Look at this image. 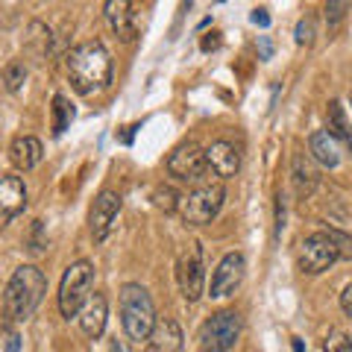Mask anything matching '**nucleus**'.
Segmentation results:
<instances>
[{
  "label": "nucleus",
  "mask_w": 352,
  "mask_h": 352,
  "mask_svg": "<svg viewBox=\"0 0 352 352\" xmlns=\"http://www.w3.org/2000/svg\"><path fill=\"white\" fill-rule=\"evenodd\" d=\"M68 76L80 94L103 91L112 82V56L103 47V41H85L74 47L68 56Z\"/></svg>",
  "instance_id": "1"
},
{
  "label": "nucleus",
  "mask_w": 352,
  "mask_h": 352,
  "mask_svg": "<svg viewBox=\"0 0 352 352\" xmlns=\"http://www.w3.org/2000/svg\"><path fill=\"white\" fill-rule=\"evenodd\" d=\"M44 294H47V276H44L36 264H21L3 291L6 317L15 323L30 320L36 314L38 302L44 300Z\"/></svg>",
  "instance_id": "2"
},
{
  "label": "nucleus",
  "mask_w": 352,
  "mask_h": 352,
  "mask_svg": "<svg viewBox=\"0 0 352 352\" xmlns=\"http://www.w3.org/2000/svg\"><path fill=\"white\" fill-rule=\"evenodd\" d=\"M156 320V305H153L144 285H124L120 288V326H124V335L132 344H144Z\"/></svg>",
  "instance_id": "3"
},
{
  "label": "nucleus",
  "mask_w": 352,
  "mask_h": 352,
  "mask_svg": "<svg viewBox=\"0 0 352 352\" xmlns=\"http://www.w3.org/2000/svg\"><path fill=\"white\" fill-rule=\"evenodd\" d=\"M91 288H94V264L91 261H74L62 276V285H59V311L62 317H76L80 308L85 305V300L91 296Z\"/></svg>",
  "instance_id": "4"
},
{
  "label": "nucleus",
  "mask_w": 352,
  "mask_h": 352,
  "mask_svg": "<svg viewBox=\"0 0 352 352\" xmlns=\"http://www.w3.org/2000/svg\"><path fill=\"white\" fill-rule=\"evenodd\" d=\"M226 191L220 182H206L200 188H194L188 197L179 200V217L185 226H206L217 217V212L223 208Z\"/></svg>",
  "instance_id": "5"
},
{
  "label": "nucleus",
  "mask_w": 352,
  "mask_h": 352,
  "mask_svg": "<svg viewBox=\"0 0 352 352\" xmlns=\"http://www.w3.org/2000/svg\"><path fill=\"white\" fill-rule=\"evenodd\" d=\"M338 258H340V250L335 244V238L329 235V229L302 238L300 247H296V264H300V270L308 273V276H317V273L329 270Z\"/></svg>",
  "instance_id": "6"
},
{
  "label": "nucleus",
  "mask_w": 352,
  "mask_h": 352,
  "mask_svg": "<svg viewBox=\"0 0 352 352\" xmlns=\"http://www.w3.org/2000/svg\"><path fill=\"white\" fill-rule=\"evenodd\" d=\"M241 338V314L232 308L212 314L200 329V346L206 352H229Z\"/></svg>",
  "instance_id": "7"
},
{
  "label": "nucleus",
  "mask_w": 352,
  "mask_h": 352,
  "mask_svg": "<svg viewBox=\"0 0 352 352\" xmlns=\"http://www.w3.org/2000/svg\"><path fill=\"white\" fill-rule=\"evenodd\" d=\"M176 279H179V291L188 302H197L206 294V264H203V247L200 241H191L176 264Z\"/></svg>",
  "instance_id": "8"
},
{
  "label": "nucleus",
  "mask_w": 352,
  "mask_h": 352,
  "mask_svg": "<svg viewBox=\"0 0 352 352\" xmlns=\"http://www.w3.org/2000/svg\"><path fill=\"white\" fill-rule=\"evenodd\" d=\"M168 173L179 182H203L212 173V168L206 162V150L191 144V141L188 144H179L168 156Z\"/></svg>",
  "instance_id": "9"
},
{
  "label": "nucleus",
  "mask_w": 352,
  "mask_h": 352,
  "mask_svg": "<svg viewBox=\"0 0 352 352\" xmlns=\"http://www.w3.org/2000/svg\"><path fill=\"white\" fill-rule=\"evenodd\" d=\"M244 270H247L244 256H241V252H226L212 273L208 296H212V300H226V296H232L241 288V282H244Z\"/></svg>",
  "instance_id": "10"
},
{
  "label": "nucleus",
  "mask_w": 352,
  "mask_h": 352,
  "mask_svg": "<svg viewBox=\"0 0 352 352\" xmlns=\"http://www.w3.org/2000/svg\"><path fill=\"white\" fill-rule=\"evenodd\" d=\"M120 206H124V200H120L118 191H103L100 197L94 200L91 212H88V229H91V238L100 244V241L109 238V232H112L115 220L120 214Z\"/></svg>",
  "instance_id": "11"
},
{
  "label": "nucleus",
  "mask_w": 352,
  "mask_h": 352,
  "mask_svg": "<svg viewBox=\"0 0 352 352\" xmlns=\"http://www.w3.org/2000/svg\"><path fill=\"white\" fill-rule=\"evenodd\" d=\"M27 206V185L15 173H0V226L18 217Z\"/></svg>",
  "instance_id": "12"
},
{
  "label": "nucleus",
  "mask_w": 352,
  "mask_h": 352,
  "mask_svg": "<svg viewBox=\"0 0 352 352\" xmlns=\"http://www.w3.org/2000/svg\"><path fill=\"white\" fill-rule=\"evenodd\" d=\"M206 162L208 168H212L214 176L220 179H232V176L241 170V150L232 144V141H212V144L206 147Z\"/></svg>",
  "instance_id": "13"
},
{
  "label": "nucleus",
  "mask_w": 352,
  "mask_h": 352,
  "mask_svg": "<svg viewBox=\"0 0 352 352\" xmlns=\"http://www.w3.org/2000/svg\"><path fill=\"white\" fill-rule=\"evenodd\" d=\"M103 15H106L109 30H112L120 41H126V44H129L132 38L138 36L135 12H132V0H106Z\"/></svg>",
  "instance_id": "14"
},
{
  "label": "nucleus",
  "mask_w": 352,
  "mask_h": 352,
  "mask_svg": "<svg viewBox=\"0 0 352 352\" xmlns=\"http://www.w3.org/2000/svg\"><path fill=\"white\" fill-rule=\"evenodd\" d=\"M182 346H185V335L179 323L170 320V317H159L150 338L144 340V352H182Z\"/></svg>",
  "instance_id": "15"
},
{
  "label": "nucleus",
  "mask_w": 352,
  "mask_h": 352,
  "mask_svg": "<svg viewBox=\"0 0 352 352\" xmlns=\"http://www.w3.org/2000/svg\"><path fill=\"white\" fill-rule=\"evenodd\" d=\"M80 329H82V335L85 338H91L97 340L103 335V329H106V320H109V300L103 294H91L85 300V305L80 308Z\"/></svg>",
  "instance_id": "16"
},
{
  "label": "nucleus",
  "mask_w": 352,
  "mask_h": 352,
  "mask_svg": "<svg viewBox=\"0 0 352 352\" xmlns=\"http://www.w3.org/2000/svg\"><path fill=\"white\" fill-rule=\"evenodd\" d=\"M41 159H44V147L36 135H18L12 144H9V162H12V168L21 173L38 168Z\"/></svg>",
  "instance_id": "17"
},
{
  "label": "nucleus",
  "mask_w": 352,
  "mask_h": 352,
  "mask_svg": "<svg viewBox=\"0 0 352 352\" xmlns=\"http://www.w3.org/2000/svg\"><path fill=\"white\" fill-rule=\"evenodd\" d=\"M308 153H311V159L320 164V168H338L340 164V147H338V141L329 135L326 129H317L311 132V138H308Z\"/></svg>",
  "instance_id": "18"
},
{
  "label": "nucleus",
  "mask_w": 352,
  "mask_h": 352,
  "mask_svg": "<svg viewBox=\"0 0 352 352\" xmlns=\"http://www.w3.org/2000/svg\"><path fill=\"white\" fill-rule=\"evenodd\" d=\"M326 132L338 141V144H344V147L352 150V129H349V120H346L344 106H340L338 100H332V103L326 106Z\"/></svg>",
  "instance_id": "19"
},
{
  "label": "nucleus",
  "mask_w": 352,
  "mask_h": 352,
  "mask_svg": "<svg viewBox=\"0 0 352 352\" xmlns=\"http://www.w3.org/2000/svg\"><path fill=\"white\" fill-rule=\"evenodd\" d=\"M291 173H294V188H296V194H300V197H308L317 188V170H314V164L308 162L305 153H296V156H294Z\"/></svg>",
  "instance_id": "20"
},
{
  "label": "nucleus",
  "mask_w": 352,
  "mask_h": 352,
  "mask_svg": "<svg viewBox=\"0 0 352 352\" xmlns=\"http://www.w3.org/2000/svg\"><path fill=\"white\" fill-rule=\"evenodd\" d=\"M71 120H74V106L68 103V97L56 94L53 97V135H62L71 126Z\"/></svg>",
  "instance_id": "21"
},
{
  "label": "nucleus",
  "mask_w": 352,
  "mask_h": 352,
  "mask_svg": "<svg viewBox=\"0 0 352 352\" xmlns=\"http://www.w3.org/2000/svg\"><path fill=\"white\" fill-rule=\"evenodd\" d=\"M24 82H27V65L24 62H9L6 68H3V85H6V91H12V94H18L21 88H24Z\"/></svg>",
  "instance_id": "22"
},
{
  "label": "nucleus",
  "mask_w": 352,
  "mask_h": 352,
  "mask_svg": "<svg viewBox=\"0 0 352 352\" xmlns=\"http://www.w3.org/2000/svg\"><path fill=\"white\" fill-rule=\"evenodd\" d=\"M179 200H182V197L176 194L170 185H159V188H153V203H156L162 212H168V214L179 212Z\"/></svg>",
  "instance_id": "23"
},
{
  "label": "nucleus",
  "mask_w": 352,
  "mask_h": 352,
  "mask_svg": "<svg viewBox=\"0 0 352 352\" xmlns=\"http://www.w3.org/2000/svg\"><path fill=\"white\" fill-rule=\"evenodd\" d=\"M314 36H317V24H314V18H311V15H305L300 24H296L294 38H296V44H300V47H311V44H314Z\"/></svg>",
  "instance_id": "24"
},
{
  "label": "nucleus",
  "mask_w": 352,
  "mask_h": 352,
  "mask_svg": "<svg viewBox=\"0 0 352 352\" xmlns=\"http://www.w3.org/2000/svg\"><path fill=\"white\" fill-rule=\"evenodd\" d=\"M349 6H352V0H326V24L329 27H338L340 21L346 18Z\"/></svg>",
  "instance_id": "25"
},
{
  "label": "nucleus",
  "mask_w": 352,
  "mask_h": 352,
  "mask_svg": "<svg viewBox=\"0 0 352 352\" xmlns=\"http://www.w3.org/2000/svg\"><path fill=\"white\" fill-rule=\"evenodd\" d=\"M323 352H352V340L346 332H340V329H335V332L326 335V344H323Z\"/></svg>",
  "instance_id": "26"
},
{
  "label": "nucleus",
  "mask_w": 352,
  "mask_h": 352,
  "mask_svg": "<svg viewBox=\"0 0 352 352\" xmlns=\"http://www.w3.org/2000/svg\"><path fill=\"white\" fill-rule=\"evenodd\" d=\"M329 235L335 238V244L340 250V258H352V235H344V232H338V229H329Z\"/></svg>",
  "instance_id": "27"
},
{
  "label": "nucleus",
  "mask_w": 352,
  "mask_h": 352,
  "mask_svg": "<svg viewBox=\"0 0 352 352\" xmlns=\"http://www.w3.org/2000/svg\"><path fill=\"white\" fill-rule=\"evenodd\" d=\"M340 308H344L346 317L352 320V282H349L346 288H344V294H340Z\"/></svg>",
  "instance_id": "28"
},
{
  "label": "nucleus",
  "mask_w": 352,
  "mask_h": 352,
  "mask_svg": "<svg viewBox=\"0 0 352 352\" xmlns=\"http://www.w3.org/2000/svg\"><path fill=\"white\" fill-rule=\"evenodd\" d=\"M250 21L256 27H270V15H267V9H256V12L250 15Z\"/></svg>",
  "instance_id": "29"
},
{
  "label": "nucleus",
  "mask_w": 352,
  "mask_h": 352,
  "mask_svg": "<svg viewBox=\"0 0 352 352\" xmlns=\"http://www.w3.org/2000/svg\"><path fill=\"white\" fill-rule=\"evenodd\" d=\"M258 47H261V59H270V53H273V44H270V38H267V36H261Z\"/></svg>",
  "instance_id": "30"
},
{
  "label": "nucleus",
  "mask_w": 352,
  "mask_h": 352,
  "mask_svg": "<svg viewBox=\"0 0 352 352\" xmlns=\"http://www.w3.org/2000/svg\"><path fill=\"white\" fill-rule=\"evenodd\" d=\"M282 226H285V206H282V197H279V203H276V232H282Z\"/></svg>",
  "instance_id": "31"
},
{
  "label": "nucleus",
  "mask_w": 352,
  "mask_h": 352,
  "mask_svg": "<svg viewBox=\"0 0 352 352\" xmlns=\"http://www.w3.org/2000/svg\"><path fill=\"white\" fill-rule=\"evenodd\" d=\"M18 346H21L18 335H9V340H6V352H18Z\"/></svg>",
  "instance_id": "32"
},
{
  "label": "nucleus",
  "mask_w": 352,
  "mask_h": 352,
  "mask_svg": "<svg viewBox=\"0 0 352 352\" xmlns=\"http://www.w3.org/2000/svg\"><path fill=\"white\" fill-rule=\"evenodd\" d=\"M217 44H220V41L214 38V32H212V38H203V50H214Z\"/></svg>",
  "instance_id": "33"
},
{
  "label": "nucleus",
  "mask_w": 352,
  "mask_h": 352,
  "mask_svg": "<svg viewBox=\"0 0 352 352\" xmlns=\"http://www.w3.org/2000/svg\"><path fill=\"white\" fill-rule=\"evenodd\" d=\"M112 352H129V346L124 344V340H118V338H115V340H112Z\"/></svg>",
  "instance_id": "34"
},
{
  "label": "nucleus",
  "mask_w": 352,
  "mask_h": 352,
  "mask_svg": "<svg viewBox=\"0 0 352 352\" xmlns=\"http://www.w3.org/2000/svg\"><path fill=\"white\" fill-rule=\"evenodd\" d=\"M349 106H352V94H349Z\"/></svg>",
  "instance_id": "35"
}]
</instances>
